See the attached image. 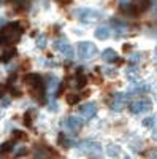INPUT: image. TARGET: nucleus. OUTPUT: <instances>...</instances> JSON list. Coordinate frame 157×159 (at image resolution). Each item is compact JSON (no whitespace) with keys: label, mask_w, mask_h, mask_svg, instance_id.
Wrapping results in <instances>:
<instances>
[{"label":"nucleus","mask_w":157,"mask_h":159,"mask_svg":"<svg viewBox=\"0 0 157 159\" xmlns=\"http://www.w3.org/2000/svg\"><path fill=\"white\" fill-rule=\"evenodd\" d=\"M21 37V27L19 24H8L0 30V45L8 46L16 43Z\"/></svg>","instance_id":"obj_1"},{"label":"nucleus","mask_w":157,"mask_h":159,"mask_svg":"<svg viewBox=\"0 0 157 159\" xmlns=\"http://www.w3.org/2000/svg\"><path fill=\"white\" fill-rule=\"evenodd\" d=\"M24 81H25L29 91L32 92V96L35 99H43V80H41L40 75L29 73V75H25Z\"/></svg>","instance_id":"obj_2"},{"label":"nucleus","mask_w":157,"mask_h":159,"mask_svg":"<svg viewBox=\"0 0 157 159\" xmlns=\"http://www.w3.org/2000/svg\"><path fill=\"white\" fill-rule=\"evenodd\" d=\"M73 16L81 21V22H95L103 18V15L97 10H90V8H78L73 11Z\"/></svg>","instance_id":"obj_3"},{"label":"nucleus","mask_w":157,"mask_h":159,"mask_svg":"<svg viewBox=\"0 0 157 159\" xmlns=\"http://www.w3.org/2000/svg\"><path fill=\"white\" fill-rule=\"evenodd\" d=\"M76 54L80 59H92L97 54V46L90 42H80L76 46Z\"/></svg>","instance_id":"obj_4"},{"label":"nucleus","mask_w":157,"mask_h":159,"mask_svg":"<svg viewBox=\"0 0 157 159\" xmlns=\"http://www.w3.org/2000/svg\"><path fill=\"white\" fill-rule=\"evenodd\" d=\"M52 46H54L56 51L62 52V56H63L65 59H72V57L75 56V51H73L72 45L67 42V38H59V40H56V42L52 43Z\"/></svg>","instance_id":"obj_5"},{"label":"nucleus","mask_w":157,"mask_h":159,"mask_svg":"<svg viewBox=\"0 0 157 159\" xmlns=\"http://www.w3.org/2000/svg\"><path fill=\"white\" fill-rule=\"evenodd\" d=\"M151 107H152L151 100H148V99H138V100H133L132 103L129 105V110L132 111L133 115H138V113H145V111L151 110Z\"/></svg>","instance_id":"obj_6"},{"label":"nucleus","mask_w":157,"mask_h":159,"mask_svg":"<svg viewBox=\"0 0 157 159\" xmlns=\"http://www.w3.org/2000/svg\"><path fill=\"white\" fill-rule=\"evenodd\" d=\"M83 126H84V121L80 116H68L63 119V127L70 132H78Z\"/></svg>","instance_id":"obj_7"},{"label":"nucleus","mask_w":157,"mask_h":159,"mask_svg":"<svg viewBox=\"0 0 157 159\" xmlns=\"http://www.w3.org/2000/svg\"><path fill=\"white\" fill-rule=\"evenodd\" d=\"M80 113H81V116H84L86 119L94 118L95 113H97V103H95V102H87V103L81 105V107H80Z\"/></svg>","instance_id":"obj_8"},{"label":"nucleus","mask_w":157,"mask_h":159,"mask_svg":"<svg viewBox=\"0 0 157 159\" xmlns=\"http://www.w3.org/2000/svg\"><path fill=\"white\" fill-rule=\"evenodd\" d=\"M81 151H84V153H87V154H100V151H102V147H100V143H97V142H83L81 143Z\"/></svg>","instance_id":"obj_9"},{"label":"nucleus","mask_w":157,"mask_h":159,"mask_svg":"<svg viewBox=\"0 0 157 159\" xmlns=\"http://www.w3.org/2000/svg\"><path fill=\"white\" fill-rule=\"evenodd\" d=\"M127 102H129V96H127V94H122V92H116V94H114V105H113V110H114V111H122Z\"/></svg>","instance_id":"obj_10"},{"label":"nucleus","mask_w":157,"mask_h":159,"mask_svg":"<svg viewBox=\"0 0 157 159\" xmlns=\"http://www.w3.org/2000/svg\"><path fill=\"white\" fill-rule=\"evenodd\" d=\"M149 91H151V86H149V84H146V83H140L137 88H133L132 91H129V92H127V96H129V99H130V97H133V96L146 94V92H149Z\"/></svg>","instance_id":"obj_11"},{"label":"nucleus","mask_w":157,"mask_h":159,"mask_svg":"<svg viewBox=\"0 0 157 159\" xmlns=\"http://www.w3.org/2000/svg\"><path fill=\"white\" fill-rule=\"evenodd\" d=\"M102 57H103L105 62H116V59H117V52H116L114 49H111V48H107V49L102 52Z\"/></svg>","instance_id":"obj_12"},{"label":"nucleus","mask_w":157,"mask_h":159,"mask_svg":"<svg viewBox=\"0 0 157 159\" xmlns=\"http://www.w3.org/2000/svg\"><path fill=\"white\" fill-rule=\"evenodd\" d=\"M94 35H95V38H98V40H107V38L110 37V29L107 27V25H100V27L95 29Z\"/></svg>","instance_id":"obj_13"},{"label":"nucleus","mask_w":157,"mask_h":159,"mask_svg":"<svg viewBox=\"0 0 157 159\" xmlns=\"http://www.w3.org/2000/svg\"><path fill=\"white\" fill-rule=\"evenodd\" d=\"M57 86H59V80H57L56 76L49 75V76H48V84H46L48 91H49V92H52V94H54V92H56V89H57Z\"/></svg>","instance_id":"obj_14"},{"label":"nucleus","mask_w":157,"mask_h":159,"mask_svg":"<svg viewBox=\"0 0 157 159\" xmlns=\"http://www.w3.org/2000/svg\"><path fill=\"white\" fill-rule=\"evenodd\" d=\"M107 154L110 157H119L121 156V147H117V145H108L107 147Z\"/></svg>","instance_id":"obj_15"},{"label":"nucleus","mask_w":157,"mask_h":159,"mask_svg":"<svg viewBox=\"0 0 157 159\" xmlns=\"http://www.w3.org/2000/svg\"><path fill=\"white\" fill-rule=\"evenodd\" d=\"M59 143L62 145L63 148H70V147H75V145H76V142H75V140H70L68 137H65V135H60Z\"/></svg>","instance_id":"obj_16"},{"label":"nucleus","mask_w":157,"mask_h":159,"mask_svg":"<svg viewBox=\"0 0 157 159\" xmlns=\"http://www.w3.org/2000/svg\"><path fill=\"white\" fill-rule=\"evenodd\" d=\"M84 84H86V76H83V75H78L72 83V86H76V88H83Z\"/></svg>","instance_id":"obj_17"},{"label":"nucleus","mask_w":157,"mask_h":159,"mask_svg":"<svg viewBox=\"0 0 157 159\" xmlns=\"http://www.w3.org/2000/svg\"><path fill=\"white\" fill-rule=\"evenodd\" d=\"M141 124L145 126V127H152V129H154V126H155V118H154V116H148V118L143 119Z\"/></svg>","instance_id":"obj_18"},{"label":"nucleus","mask_w":157,"mask_h":159,"mask_svg":"<svg viewBox=\"0 0 157 159\" xmlns=\"http://www.w3.org/2000/svg\"><path fill=\"white\" fill-rule=\"evenodd\" d=\"M137 75H138V69H137V65H130V67L127 69V76H130V78H137Z\"/></svg>","instance_id":"obj_19"},{"label":"nucleus","mask_w":157,"mask_h":159,"mask_svg":"<svg viewBox=\"0 0 157 159\" xmlns=\"http://www.w3.org/2000/svg\"><path fill=\"white\" fill-rule=\"evenodd\" d=\"M78 100H80V96H78V94H68V96H67V102H68L70 105L78 103Z\"/></svg>","instance_id":"obj_20"},{"label":"nucleus","mask_w":157,"mask_h":159,"mask_svg":"<svg viewBox=\"0 0 157 159\" xmlns=\"http://www.w3.org/2000/svg\"><path fill=\"white\" fill-rule=\"evenodd\" d=\"M103 75H107V76H110V78H114V76L117 75V72H116L114 69L108 67V69H103Z\"/></svg>","instance_id":"obj_21"},{"label":"nucleus","mask_w":157,"mask_h":159,"mask_svg":"<svg viewBox=\"0 0 157 159\" xmlns=\"http://www.w3.org/2000/svg\"><path fill=\"white\" fill-rule=\"evenodd\" d=\"M37 45H38V48H45V46H46V37H45V35H40V37H38Z\"/></svg>","instance_id":"obj_22"},{"label":"nucleus","mask_w":157,"mask_h":159,"mask_svg":"<svg viewBox=\"0 0 157 159\" xmlns=\"http://www.w3.org/2000/svg\"><path fill=\"white\" fill-rule=\"evenodd\" d=\"M140 59H141V54H140V52H133V54L129 57V61H130V62H133V64H137Z\"/></svg>","instance_id":"obj_23"},{"label":"nucleus","mask_w":157,"mask_h":159,"mask_svg":"<svg viewBox=\"0 0 157 159\" xmlns=\"http://www.w3.org/2000/svg\"><path fill=\"white\" fill-rule=\"evenodd\" d=\"M10 103H11V99H10V97H3L2 102H0V107H2V108H7Z\"/></svg>","instance_id":"obj_24"},{"label":"nucleus","mask_w":157,"mask_h":159,"mask_svg":"<svg viewBox=\"0 0 157 159\" xmlns=\"http://www.w3.org/2000/svg\"><path fill=\"white\" fill-rule=\"evenodd\" d=\"M11 56H15V51H7V52H5V54H3L2 57H0V59L7 62V61H10V57H11Z\"/></svg>","instance_id":"obj_25"},{"label":"nucleus","mask_w":157,"mask_h":159,"mask_svg":"<svg viewBox=\"0 0 157 159\" xmlns=\"http://www.w3.org/2000/svg\"><path fill=\"white\" fill-rule=\"evenodd\" d=\"M11 150V143H3L2 147H0V151L5 153V151H10Z\"/></svg>","instance_id":"obj_26"},{"label":"nucleus","mask_w":157,"mask_h":159,"mask_svg":"<svg viewBox=\"0 0 157 159\" xmlns=\"http://www.w3.org/2000/svg\"><path fill=\"white\" fill-rule=\"evenodd\" d=\"M49 110H51V111H57V103H56V102H51V103H49Z\"/></svg>","instance_id":"obj_27"},{"label":"nucleus","mask_w":157,"mask_h":159,"mask_svg":"<svg viewBox=\"0 0 157 159\" xmlns=\"http://www.w3.org/2000/svg\"><path fill=\"white\" fill-rule=\"evenodd\" d=\"M24 119H25L24 123L27 124V126H30V124H32V121H30V113H25V118H24Z\"/></svg>","instance_id":"obj_28"},{"label":"nucleus","mask_w":157,"mask_h":159,"mask_svg":"<svg viewBox=\"0 0 157 159\" xmlns=\"http://www.w3.org/2000/svg\"><path fill=\"white\" fill-rule=\"evenodd\" d=\"M15 137H16V139H24L25 135L22 134V132H21V130H15Z\"/></svg>","instance_id":"obj_29"},{"label":"nucleus","mask_w":157,"mask_h":159,"mask_svg":"<svg viewBox=\"0 0 157 159\" xmlns=\"http://www.w3.org/2000/svg\"><path fill=\"white\" fill-rule=\"evenodd\" d=\"M152 140H154V142H157V127H154V129H152Z\"/></svg>","instance_id":"obj_30"},{"label":"nucleus","mask_w":157,"mask_h":159,"mask_svg":"<svg viewBox=\"0 0 157 159\" xmlns=\"http://www.w3.org/2000/svg\"><path fill=\"white\" fill-rule=\"evenodd\" d=\"M24 153H25V148H19V150L16 151V154H18V156H21V154H24Z\"/></svg>","instance_id":"obj_31"},{"label":"nucleus","mask_w":157,"mask_h":159,"mask_svg":"<svg viewBox=\"0 0 157 159\" xmlns=\"http://www.w3.org/2000/svg\"><path fill=\"white\" fill-rule=\"evenodd\" d=\"M151 159H157V150L151 151Z\"/></svg>","instance_id":"obj_32"},{"label":"nucleus","mask_w":157,"mask_h":159,"mask_svg":"<svg viewBox=\"0 0 157 159\" xmlns=\"http://www.w3.org/2000/svg\"><path fill=\"white\" fill-rule=\"evenodd\" d=\"M59 2H60V3H63V5H67V3H72L73 0H59Z\"/></svg>","instance_id":"obj_33"},{"label":"nucleus","mask_w":157,"mask_h":159,"mask_svg":"<svg viewBox=\"0 0 157 159\" xmlns=\"http://www.w3.org/2000/svg\"><path fill=\"white\" fill-rule=\"evenodd\" d=\"M2 94H3V86L0 84V97H2Z\"/></svg>","instance_id":"obj_34"},{"label":"nucleus","mask_w":157,"mask_h":159,"mask_svg":"<svg viewBox=\"0 0 157 159\" xmlns=\"http://www.w3.org/2000/svg\"><path fill=\"white\" fill-rule=\"evenodd\" d=\"M119 2H121V5H122V7H125V3H127V0H119Z\"/></svg>","instance_id":"obj_35"},{"label":"nucleus","mask_w":157,"mask_h":159,"mask_svg":"<svg viewBox=\"0 0 157 159\" xmlns=\"http://www.w3.org/2000/svg\"><path fill=\"white\" fill-rule=\"evenodd\" d=\"M3 24H5V19H3V18H0V25H3Z\"/></svg>","instance_id":"obj_36"},{"label":"nucleus","mask_w":157,"mask_h":159,"mask_svg":"<svg viewBox=\"0 0 157 159\" xmlns=\"http://www.w3.org/2000/svg\"><path fill=\"white\" fill-rule=\"evenodd\" d=\"M154 61H155V64H157V49H155V56H154Z\"/></svg>","instance_id":"obj_37"}]
</instances>
